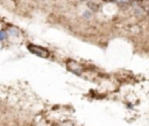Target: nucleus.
<instances>
[{
    "label": "nucleus",
    "instance_id": "obj_2",
    "mask_svg": "<svg viewBox=\"0 0 149 126\" xmlns=\"http://www.w3.org/2000/svg\"><path fill=\"white\" fill-rule=\"evenodd\" d=\"M114 1H117L119 4H129L130 0H114Z\"/></svg>",
    "mask_w": 149,
    "mask_h": 126
},
{
    "label": "nucleus",
    "instance_id": "obj_3",
    "mask_svg": "<svg viewBox=\"0 0 149 126\" xmlns=\"http://www.w3.org/2000/svg\"><path fill=\"white\" fill-rule=\"evenodd\" d=\"M5 36H6V34H5L4 32H0V40H4Z\"/></svg>",
    "mask_w": 149,
    "mask_h": 126
},
{
    "label": "nucleus",
    "instance_id": "obj_1",
    "mask_svg": "<svg viewBox=\"0 0 149 126\" xmlns=\"http://www.w3.org/2000/svg\"><path fill=\"white\" fill-rule=\"evenodd\" d=\"M28 49L30 53H33L34 55L39 56V57H42V58H47L49 57V52L42 47H39V46H35V45H29L28 46Z\"/></svg>",
    "mask_w": 149,
    "mask_h": 126
}]
</instances>
